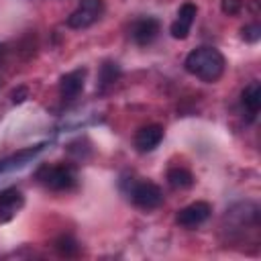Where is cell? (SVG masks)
I'll return each instance as SVG.
<instances>
[{
  "mask_svg": "<svg viewBox=\"0 0 261 261\" xmlns=\"http://www.w3.org/2000/svg\"><path fill=\"white\" fill-rule=\"evenodd\" d=\"M163 141V126L161 124H147L137 130L135 135V147L139 153H149L159 147Z\"/></svg>",
  "mask_w": 261,
  "mask_h": 261,
  "instance_id": "30bf717a",
  "label": "cell"
},
{
  "mask_svg": "<svg viewBox=\"0 0 261 261\" xmlns=\"http://www.w3.org/2000/svg\"><path fill=\"white\" fill-rule=\"evenodd\" d=\"M210 214H212V206L208 202L198 200V202H192L186 208H181L175 216V222L184 228H196L202 222H206L210 218Z\"/></svg>",
  "mask_w": 261,
  "mask_h": 261,
  "instance_id": "5b68a950",
  "label": "cell"
},
{
  "mask_svg": "<svg viewBox=\"0 0 261 261\" xmlns=\"http://www.w3.org/2000/svg\"><path fill=\"white\" fill-rule=\"evenodd\" d=\"M86 73L88 69L86 67H77L65 75H61L59 80V94L63 100H73L82 94L84 90V84H86Z\"/></svg>",
  "mask_w": 261,
  "mask_h": 261,
  "instance_id": "9c48e42d",
  "label": "cell"
},
{
  "mask_svg": "<svg viewBox=\"0 0 261 261\" xmlns=\"http://www.w3.org/2000/svg\"><path fill=\"white\" fill-rule=\"evenodd\" d=\"M196 14H198V6H196L194 2H184V4L179 6V10H177V18H175V20L171 22V27H169L171 37H173V39H179V41L188 39L190 29H192V24H194V20H196Z\"/></svg>",
  "mask_w": 261,
  "mask_h": 261,
  "instance_id": "8992f818",
  "label": "cell"
},
{
  "mask_svg": "<svg viewBox=\"0 0 261 261\" xmlns=\"http://www.w3.org/2000/svg\"><path fill=\"white\" fill-rule=\"evenodd\" d=\"M167 184L173 188V190H188L194 186V173L186 167H169L167 171Z\"/></svg>",
  "mask_w": 261,
  "mask_h": 261,
  "instance_id": "4fadbf2b",
  "label": "cell"
},
{
  "mask_svg": "<svg viewBox=\"0 0 261 261\" xmlns=\"http://www.w3.org/2000/svg\"><path fill=\"white\" fill-rule=\"evenodd\" d=\"M24 206V196L18 188H6L0 192V224L10 222Z\"/></svg>",
  "mask_w": 261,
  "mask_h": 261,
  "instance_id": "ba28073f",
  "label": "cell"
},
{
  "mask_svg": "<svg viewBox=\"0 0 261 261\" xmlns=\"http://www.w3.org/2000/svg\"><path fill=\"white\" fill-rule=\"evenodd\" d=\"M241 39L247 43H257L261 39V27L259 22H249L241 29Z\"/></svg>",
  "mask_w": 261,
  "mask_h": 261,
  "instance_id": "9a60e30c",
  "label": "cell"
},
{
  "mask_svg": "<svg viewBox=\"0 0 261 261\" xmlns=\"http://www.w3.org/2000/svg\"><path fill=\"white\" fill-rule=\"evenodd\" d=\"M35 179L51 192H69L77 184V173L75 167L69 163H55V165L43 163L35 171Z\"/></svg>",
  "mask_w": 261,
  "mask_h": 261,
  "instance_id": "7a4b0ae2",
  "label": "cell"
},
{
  "mask_svg": "<svg viewBox=\"0 0 261 261\" xmlns=\"http://www.w3.org/2000/svg\"><path fill=\"white\" fill-rule=\"evenodd\" d=\"M10 98H12V104H22L29 98V88L27 86H18L16 90H12Z\"/></svg>",
  "mask_w": 261,
  "mask_h": 261,
  "instance_id": "e0dca14e",
  "label": "cell"
},
{
  "mask_svg": "<svg viewBox=\"0 0 261 261\" xmlns=\"http://www.w3.org/2000/svg\"><path fill=\"white\" fill-rule=\"evenodd\" d=\"M224 65H226L224 55L214 47H196L188 53L184 61V67L188 73L208 84L220 80V75L224 73Z\"/></svg>",
  "mask_w": 261,
  "mask_h": 261,
  "instance_id": "6da1fadb",
  "label": "cell"
},
{
  "mask_svg": "<svg viewBox=\"0 0 261 261\" xmlns=\"http://www.w3.org/2000/svg\"><path fill=\"white\" fill-rule=\"evenodd\" d=\"M220 10L226 16H237L243 10V0H220Z\"/></svg>",
  "mask_w": 261,
  "mask_h": 261,
  "instance_id": "2e32d148",
  "label": "cell"
},
{
  "mask_svg": "<svg viewBox=\"0 0 261 261\" xmlns=\"http://www.w3.org/2000/svg\"><path fill=\"white\" fill-rule=\"evenodd\" d=\"M126 184L128 186L124 192L137 208L149 212L163 204V192L157 184H153L149 179H126Z\"/></svg>",
  "mask_w": 261,
  "mask_h": 261,
  "instance_id": "3957f363",
  "label": "cell"
},
{
  "mask_svg": "<svg viewBox=\"0 0 261 261\" xmlns=\"http://www.w3.org/2000/svg\"><path fill=\"white\" fill-rule=\"evenodd\" d=\"M159 31H161V24H159L157 18H153V16H143V18H139V20L133 22V27H130V39H133L137 45L145 47V45H151V43L157 39Z\"/></svg>",
  "mask_w": 261,
  "mask_h": 261,
  "instance_id": "52a82bcc",
  "label": "cell"
},
{
  "mask_svg": "<svg viewBox=\"0 0 261 261\" xmlns=\"http://www.w3.org/2000/svg\"><path fill=\"white\" fill-rule=\"evenodd\" d=\"M241 106L247 110V116L253 122L259 114V108H261V84L257 80L247 84L245 90L241 92Z\"/></svg>",
  "mask_w": 261,
  "mask_h": 261,
  "instance_id": "8fae6325",
  "label": "cell"
},
{
  "mask_svg": "<svg viewBox=\"0 0 261 261\" xmlns=\"http://www.w3.org/2000/svg\"><path fill=\"white\" fill-rule=\"evenodd\" d=\"M104 14V0H80L77 8L67 16L69 29H88Z\"/></svg>",
  "mask_w": 261,
  "mask_h": 261,
  "instance_id": "277c9868",
  "label": "cell"
},
{
  "mask_svg": "<svg viewBox=\"0 0 261 261\" xmlns=\"http://www.w3.org/2000/svg\"><path fill=\"white\" fill-rule=\"evenodd\" d=\"M53 249L61 255V257H77L80 255V245L73 237L69 234H61L53 241Z\"/></svg>",
  "mask_w": 261,
  "mask_h": 261,
  "instance_id": "5bb4252c",
  "label": "cell"
},
{
  "mask_svg": "<svg viewBox=\"0 0 261 261\" xmlns=\"http://www.w3.org/2000/svg\"><path fill=\"white\" fill-rule=\"evenodd\" d=\"M120 65L116 63V61H104L102 65H100V71H98V90L100 92H104L106 88H110L112 84H116L118 82V77H120Z\"/></svg>",
  "mask_w": 261,
  "mask_h": 261,
  "instance_id": "7c38bea8",
  "label": "cell"
}]
</instances>
